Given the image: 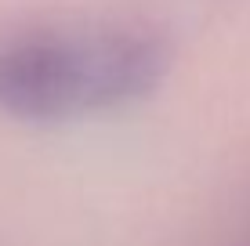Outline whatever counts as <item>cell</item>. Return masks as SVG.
<instances>
[{"label":"cell","instance_id":"obj_1","mask_svg":"<svg viewBox=\"0 0 250 246\" xmlns=\"http://www.w3.org/2000/svg\"><path fill=\"white\" fill-rule=\"evenodd\" d=\"M163 47L131 29H55L0 44V109L69 120L142 98L163 73Z\"/></svg>","mask_w":250,"mask_h":246}]
</instances>
